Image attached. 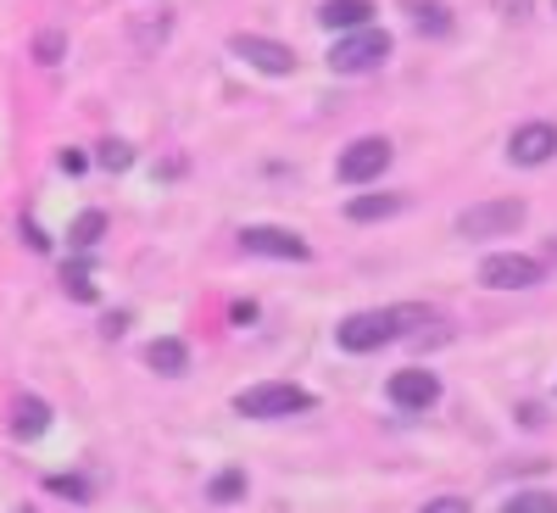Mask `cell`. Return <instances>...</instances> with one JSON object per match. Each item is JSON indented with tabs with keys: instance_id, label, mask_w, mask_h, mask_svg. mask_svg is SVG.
<instances>
[{
	"instance_id": "484cf974",
	"label": "cell",
	"mask_w": 557,
	"mask_h": 513,
	"mask_svg": "<svg viewBox=\"0 0 557 513\" xmlns=\"http://www.w3.org/2000/svg\"><path fill=\"white\" fill-rule=\"evenodd\" d=\"M23 241H28L34 252H45V246H51V241H45V235H39V229H34V223H23Z\"/></svg>"
},
{
	"instance_id": "30bf717a",
	"label": "cell",
	"mask_w": 557,
	"mask_h": 513,
	"mask_svg": "<svg viewBox=\"0 0 557 513\" xmlns=\"http://www.w3.org/2000/svg\"><path fill=\"white\" fill-rule=\"evenodd\" d=\"M507 157H513L519 168H541L557 157V129L552 123H524L513 129V139H507Z\"/></svg>"
},
{
	"instance_id": "7c38bea8",
	"label": "cell",
	"mask_w": 557,
	"mask_h": 513,
	"mask_svg": "<svg viewBox=\"0 0 557 513\" xmlns=\"http://www.w3.org/2000/svg\"><path fill=\"white\" fill-rule=\"evenodd\" d=\"M146 363L157 368V375H184V368H190V346H184V341H173V335H162V341H151L146 346Z\"/></svg>"
},
{
	"instance_id": "cb8c5ba5",
	"label": "cell",
	"mask_w": 557,
	"mask_h": 513,
	"mask_svg": "<svg viewBox=\"0 0 557 513\" xmlns=\"http://www.w3.org/2000/svg\"><path fill=\"white\" fill-rule=\"evenodd\" d=\"M496 12L519 23V17H530V0H496Z\"/></svg>"
},
{
	"instance_id": "8992f818",
	"label": "cell",
	"mask_w": 557,
	"mask_h": 513,
	"mask_svg": "<svg viewBox=\"0 0 557 513\" xmlns=\"http://www.w3.org/2000/svg\"><path fill=\"white\" fill-rule=\"evenodd\" d=\"M240 252L251 257H278V262H307L312 246L296 235V229H273V223H246L240 229Z\"/></svg>"
},
{
	"instance_id": "ffe728a7",
	"label": "cell",
	"mask_w": 557,
	"mask_h": 513,
	"mask_svg": "<svg viewBox=\"0 0 557 513\" xmlns=\"http://www.w3.org/2000/svg\"><path fill=\"white\" fill-rule=\"evenodd\" d=\"M107 173H123V168H134V151L123 146V139H107V146H101V157H96Z\"/></svg>"
},
{
	"instance_id": "4316f807",
	"label": "cell",
	"mask_w": 557,
	"mask_h": 513,
	"mask_svg": "<svg viewBox=\"0 0 557 513\" xmlns=\"http://www.w3.org/2000/svg\"><path fill=\"white\" fill-rule=\"evenodd\" d=\"M546 257H552V268H557V241H552V252H546Z\"/></svg>"
},
{
	"instance_id": "83f0119b",
	"label": "cell",
	"mask_w": 557,
	"mask_h": 513,
	"mask_svg": "<svg viewBox=\"0 0 557 513\" xmlns=\"http://www.w3.org/2000/svg\"><path fill=\"white\" fill-rule=\"evenodd\" d=\"M552 7H557V0H552Z\"/></svg>"
},
{
	"instance_id": "5bb4252c",
	"label": "cell",
	"mask_w": 557,
	"mask_h": 513,
	"mask_svg": "<svg viewBox=\"0 0 557 513\" xmlns=\"http://www.w3.org/2000/svg\"><path fill=\"white\" fill-rule=\"evenodd\" d=\"M401 7L412 12L418 34H435V39H446V34H451V12L441 7V0H401Z\"/></svg>"
},
{
	"instance_id": "d4e9b609",
	"label": "cell",
	"mask_w": 557,
	"mask_h": 513,
	"mask_svg": "<svg viewBox=\"0 0 557 513\" xmlns=\"http://www.w3.org/2000/svg\"><path fill=\"white\" fill-rule=\"evenodd\" d=\"M62 173H84V151H62Z\"/></svg>"
},
{
	"instance_id": "603a6c76",
	"label": "cell",
	"mask_w": 557,
	"mask_h": 513,
	"mask_svg": "<svg viewBox=\"0 0 557 513\" xmlns=\"http://www.w3.org/2000/svg\"><path fill=\"white\" fill-rule=\"evenodd\" d=\"M424 513H469V502L462 497H435V502H424Z\"/></svg>"
},
{
	"instance_id": "9a60e30c",
	"label": "cell",
	"mask_w": 557,
	"mask_h": 513,
	"mask_svg": "<svg viewBox=\"0 0 557 513\" xmlns=\"http://www.w3.org/2000/svg\"><path fill=\"white\" fill-rule=\"evenodd\" d=\"M391 212H401V196H357V201H346V218L351 223H380Z\"/></svg>"
},
{
	"instance_id": "3957f363",
	"label": "cell",
	"mask_w": 557,
	"mask_h": 513,
	"mask_svg": "<svg viewBox=\"0 0 557 513\" xmlns=\"http://www.w3.org/2000/svg\"><path fill=\"white\" fill-rule=\"evenodd\" d=\"M530 218V207L524 201H480V207H469V212H457V235L462 241H491V235H513V229Z\"/></svg>"
},
{
	"instance_id": "d6986e66",
	"label": "cell",
	"mask_w": 557,
	"mask_h": 513,
	"mask_svg": "<svg viewBox=\"0 0 557 513\" xmlns=\"http://www.w3.org/2000/svg\"><path fill=\"white\" fill-rule=\"evenodd\" d=\"M62 285H67V296H73V302H96V279H89V268H84V262H73V268L62 273Z\"/></svg>"
},
{
	"instance_id": "9c48e42d",
	"label": "cell",
	"mask_w": 557,
	"mask_h": 513,
	"mask_svg": "<svg viewBox=\"0 0 557 513\" xmlns=\"http://www.w3.org/2000/svg\"><path fill=\"white\" fill-rule=\"evenodd\" d=\"M385 396H391L401 413H424V407L441 402V380L430 375V368H401V375H391Z\"/></svg>"
},
{
	"instance_id": "277c9868",
	"label": "cell",
	"mask_w": 557,
	"mask_h": 513,
	"mask_svg": "<svg viewBox=\"0 0 557 513\" xmlns=\"http://www.w3.org/2000/svg\"><path fill=\"white\" fill-rule=\"evenodd\" d=\"M312 407V391L301 386H251L235 396V413L240 418H290V413H307Z\"/></svg>"
},
{
	"instance_id": "5b68a950",
	"label": "cell",
	"mask_w": 557,
	"mask_h": 513,
	"mask_svg": "<svg viewBox=\"0 0 557 513\" xmlns=\"http://www.w3.org/2000/svg\"><path fill=\"white\" fill-rule=\"evenodd\" d=\"M385 168H391V139L368 134V139H351V146L341 151L335 179H341V184H374Z\"/></svg>"
},
{
	"instance_id": "8fae6325",
	"label": "cell",
	"mask_w": 557,
	"mask_h": 513,
	"mask_svg": "<svg viewBox=\"0 0 557 513\" xmlns=\"http://www.w3.org/2000/svg\"><path fill=\"white\" fill-rule=\"evenodd\" d=\"M368 17H374V0H323L318 7V23L335 34H357V28H368Z\"/></svg>"
},
{
	"instance_id": "2e32d148",
	"label": "cell",
	"mask_w": 557,
	"mask_h": 513,
	"mask_svg": "<svg viewBox=\"0 0 557 513\" xmlns=\"http://www.w3.org/2000/svg\"><path fill=\"white\" fill-rule=\"evenodd\" d=\"M101 235H107V212L89 207V212H78V218H73V229H67V246H73V252H89Z\"/></svg>"
},
{
	"instance_id": "ba28073f",
	"label": "cell",
	"mask_w": 557,
	"mask_h": 513,
	"mask_svg": "<svg viewBox=\"0 0 557 513\" xmlns=\"http://www.w3.org/2000/svg\"><path fill=\"white\" fill-rule=\"evenodd\" d=\"M228 51H235L246 68L268 73V78H285V73H296V51H290V45L262 39V34H235V39H228Z\"/></svg>"
},
{
	"instance_id": "44dd1931",
	"label": "cell",
	"mask_w": 557,
	"mask_h": 513,
	"mask_svg": "<svg viewBox=\"0 0 557 513\" xmlns=\"http://www.w3.org/2000/svg\"><path fill=\"white\" fill-rule=\"evenodd\" d=\"M45 491H51V497H67V502H89V486L73 480V475H51V480H45Z\"/></svg>"
},
{
	"instance_id": "e0dca14e",
	"label": "cell",
	"mask_w": 557,
	"mask_h": 513,
	"mask_svg": "<svg viewBox=\"0 0 557 513\" xmlns=\"http://www.w3.org/2000/svg\"><path fill=\"white\" fill-rule=\"evenodd\" d=\"M207 497H212V502H240V497H246V469H223V475H212Z\"/></svg>"
},
{
	"instance_id": "7a4b0ae2",
	"label": "cell",
	"mask_w": 557,
	"mask_h": 513,
	"mask_svg": "<svg viewBox=\"0 0 557 513\" xmlns=\"http://www.w3.org/2000/svg\"><path fill=\"white\" fill-rule=\"evenodd\" d=\"M391 57V34L385 28H357V34H341L335 45H330V68L335 73H368V68H380Z\"/></svg>"
},
{
	"instance_id": "4fadbf2b",
	"label": "cell",
	"mask_w": 557,
	"mask_h": 513,
	"mask_svg": "<svg viewBox=\"0 0 557 513\" xmlns=\"http://www.w3.org/2000/svg\"><path fill=\"white\" fill-rule=\"evenodd\" d=\"M45 430H51V407H45L39 396H23L17 413H12V436H17V441H34V436H45Z\"/></svg>"
},
{
	"instance_id": "6da1fadb",
	"label": "cell",
	"mask_w": 557,
	"mask_h": 513,
	"mask_svg": "<svg viewBox=\"0 0 557 513\" xmlns=\"http://www.w3.org/2000/svg\"><path fill=\"white\" fill-rule=\"evenodd\" d=\"M412 323H430V307H374V313L341 318L335 341H341L346 352H380L385 341H396L401 330H412Z\"/></svg>"
},
{
	"instance_id": "ac0fdd59",
	"label": "cell",
	"mask_w": 557,
	"mask_h": 513,
	"mask_svg": "<svg viewBox=\"0 0 557 513\" xmlns=\"http://www.w3.org/2000/svg\"><path fill=\"white\" fill-rule=\"evenodd\" d=\"M502 513H557V497H552V491H519Z\"/></svg>"
},
{
	"instance_id": "52a82bcc",
	"label": "cell",
	"mask_w": 557,
	"mask_h": 513,
	"mask_svg": "<svg viewBox=\"0 0 557 513\" xmlns=\"http://www.w3.org/2000/svg\"><path fill=\"white\" fill-rule=\"evenodd\" d=\"M541 262L535 257H524V252H496V257H485L480 262V285H491V291H530V285H541Z\"/></svg>"
},
{
	"instance_id": "7402d4cb",
	"label": "cell",
	"mask_w": 557,
	"mask_h": 513,
	"mask_svg": "<svg viewBox=\"0 0 557 513\" xmlns=\"http://www.w3.org/2000/svg\"><path fill=\"white\" fill-rule=\"evenodd\" d=\"M67 51V39L62 34H39V62H57Z\"/></svg>"
}]
</instances>
